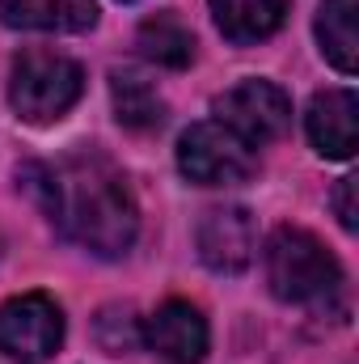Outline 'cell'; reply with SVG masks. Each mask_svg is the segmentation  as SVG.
Returning a JSON list of instances; mask_svg holds the SVG:
<instances>
[{"mask_svg": "<svg viewBox=\"0 0 359 364\" xmlns=\"http://www.w3.org/2000/svg\"><path fill=\"white\" fill-rule=\"evenodd\" d=\"M17 182L43 203L51 225L97 259H123L140 233V208L123 170L97 149H77L60 166H21Z\"/></svg>", "mask_w": 359, "mask_h": 364, "instance_id": "cell-1", "label": "cell"}, {"mask_svg": "<svg viewBox=\"0 0 359 364\" xmlns=\"http://www.w3.org/2000/svg\"><path fill=\"white\" fill-rule=\"evenodd\" d=\"M267 284L287 305H309L321 296H334L343 288V267L326 250V242L300 225H279L267 237Z\"/></svg>", "mask_w": 359, "mask_h": 364, "instance_id": "cell-2", "label": "cell"}, {"mask_svg": "<svg viewBox=\"0 0 359 364\" xmlns=\"http://www.w3.org/2000/svg\"><path fill=\"white\" fill-rule=\"evenodd\" d=\"M85 93V68L55 51H21L9 77V106L17 119L47 127L60 123Z\"/></svg>", "mask_w": 359, "mask_h": 364, "instance_id": "cell-3", "label": "cell"}, {"mask_svg": "<svg viewBox=\"0 0 359 364\" xmlns=\"http://www.w3.org/2000/svg\"><path fill=\"white\" fill-rule=\"evenodd\" d=\"M178 170L199 186H237L258 170V157L220 123H194L178 136Z\"/></svg>", "mask_w": 359, "mask_h": 364, "instance_id": "cell-4", "label": "cell"}, {"mask_svg": "<svg viewBox=\"0 0 359 364\" xmlns=\"http://www.w3.org/2000/svg\"><path fill=\"white\" fill-rule=\"evenodd\" d=\"M64 343V309L47 292H26L0 305V356L13 364H47Z\"/></svg>", "mask_w": 359, "mask_h": 364, "instance_id": "cell-5", "label": "cell"}, {"mask_svg": "<svg viewBox=\"0 0 359 364\" xmlns=\"http://www.w3.org/2000/svg\"><path fill=\"white\" fill-rule=\"evenodd\" d=\"M211 110H216V123L228 127L250 149L287 136V127H292V97L275 81H241L220 93L211 102Z\"/></svg>", "mask_w": 359, "mask_h": 364, "instance_id": "cell-6", "label": "cell"}, {"mask_svg": "<svg viewBox=\"0 0 359 364\" xmlns=\"http://www.w3.org/2000/svg\"><path fill=\"white\" fill-rule=\"evenodd\" d=\"M199 259L220 275H241L254 263V250H258V229H254V216L245 208H211L203 220H199Z\"/></svg>", "mask_w": 359, "mask_h": 364, "instance_id": "cell-7", "label": "cell"}, {"mask_svg": "<svg viewBox=\"0 0 359 364\" xmlns=\"http://www.w3.org/2000/svg\"><path fill=\"white\" fill-rule=\"evenodd\" d=\"M140 339L170 364H203L207 343H211V331H207V318L190 301H165L144 322Z\"/></svg>", "mask_w": 359, "mask_h": 364, "instance_id": "cell-8", "label": "cell"}, {"mask_svg": "<svg viewBox=\"0 0 359 364\" xmlns=\"http://www.w3.org/2000/svg\"><path fill=\"white\" fill-rule=\"evenodd\" d=\"M309 144L330 161H351L359 149V97L355 90H321L313 93L304 114Z\"/></svg>", "mask_w": 359, "mask_h": 364, "instance_id": "cell-9", "label": "cell"}, {"mask_svg": "<svg viewBox=\"0 0 359 364\" xmlns=\"http://www.w3.org/2000/svg\"><path fill=\"white\" fill-rule=\"evenodd\" d=\"M0 17L13 30L81 34L97 21V0H0Z\"/></svg>", "mask_w": 359, "mask_h": 364, "instance_id": "cell-10", "label": "cell"}, {"mask_svg": "<svg viewBox=\"0 0 359 364\" xmlns=\"http://www.w3.org/2000/svg\"><path fill=\"white\" fill-rule=\"evenodd\" d=\"M207 4H211L216 30L237 47L270 38L287 17V0H207Z\"/></svg>", "mask_w": 359, "mask_h": 364, "instance_id": "cell-11", "label": "cell"}, {"mask_svg": "<svg viewBox=\"0 0 359 364\" xmlns=\"http://www.w3.org/2000/svg\"><path fill=\"white\" fill-rule=\"evenodd\" d=\"M110 102H114V119L131 132H153V127L165 123V97L136 68H114L110 73Z\"/></svg>", "mask_w": 359, "mask_h": 364, "instance_id": "cell-12", "label": "cell"}, {"mask_svg": "<svg viewBox=\"0 0 359 364\" xmlns=\"http://www.w3.org/2000/svg\"><path fill=\"white\" fill-rule=\"evenodd\" d=\"M355 9L359 0H326L317 9V43H321V55L343 73L351 77L359 64V30H355Z\"/></svg>", "mask_w": 359, "mask_h": 364, "instance_id": "cell-13", "label": "cell"}, {"mask_svg": "<svg viewBox=\"0 0 359 364\" xmlns=\"http://www.w3.org/2000/svg\"><path fill=\"white\" fill-rule=\"evenodd\" d=\"M144 60L161 64V68H186L194 60V34L190 26L182 21L178 13H153L140 21V34H136Z\"/></svg>", "mask_w": 359, "mask_h": 364, "instance_id": "cell-14", "label": "cell"}, {"mask_svg": "<svg viewBox=\"0 0 359 364\" xmlns=\"http://www.w3.org/2000/svg\"><path fill=\"white\" fill-rule=\"evenodd\" d=\"M93 331H97V343H101L110 356H123V352H131V348L140 343V322H136L131 309H123V305H106V309L97 314Z\"/></svg>", "mask_w": 359, "mask_h": 364, "instance_id": "cell-15", "label": "cell"}, {"mask_svg": "<svg viewBox=\"0 0 359 364\" xmlns=\"http://www.w3.org/2000/svg\"><path fill=\"white\" fill-rule=\"evenodd\" d=\"M355 191H359V178H355V174H347V178H338V186H334V212H338V220H343V229H355V225H359Z\"/></svg>", "mask_w": 359, "mask_h": 364, "instance_id": "cell-16", "label": "cell"}]
</instances>
